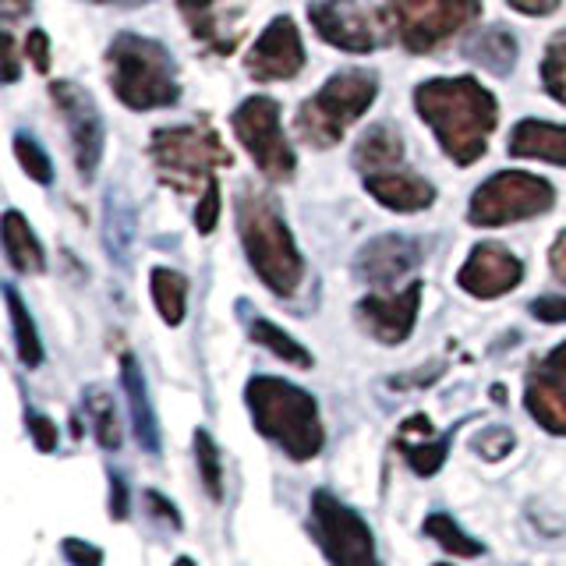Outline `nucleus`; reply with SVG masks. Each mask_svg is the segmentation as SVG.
Segmentation results:
<instances>
[{
  "instance_id": "nucleus-1",
  "label": "nucleus",
  "mask_w": 566,
  "mask_h": 566,
  "mask_svg": "<svg viewBox=\"0 0 566 566\" xmlns=\"http://www.w3.org/2000/svg\"><path fill=\"white\" fill-rule=\"evenodd\" d=\"M415 106L453 164L471 167L485 156L500 111H495V96L478 78L421 82L415 88Z\"/></svg>"
},
{
  "instance_id": "nucleus-2",
  "label": "nucleus",
  "mask_w": 566,
  "mask_h": 566,
  "mask_svg": "<svg viewBox=\"0 0 566 566\" xmlns=\"http://www.w3.org/2000/svg\"><path fill=\"white\" fill-rule=\"evenodd\" d=\"M244 403L252 411L255 429L276 442L291 460H315L323 453V418L308 389H301L276 376H255L244 386Z\"/></svg>"
},
{
  "instance_id": "nucleus-3",
  "label": "nucleus",
  "mask_w": 566,
  "mask_h": 566,
  "mask_svg": "<svg viewBox=\"0 0 566 566\" xmlns=\"http://www.w3.org/2000/svg\"><path fill=\"white\" fill-rule=\"evenodd\" d=\"M234 217H238L244 255L252 262V270L259 273V280L276 297H291L301 287L305 262H301V252L287 223L280 217V209L265 199V195L241 191L234 199Z\"/></svg>"
},
{
  "instance_id": "nucleus-4",
  "label": "nucleus",
  "mask_w": 566,
  "mask_h": 566,
  "mask_svg": "<svg viewBox=\"0 0 566 566\" xmlns=\"http://www.w3.org/2000/svg\"><path fill=\"white\" fill-rule=\"evenodd\" d=\"M111 61V88L128 111H156L181 99L177 64L170 50L135 32H120L106 50Z\"/></svg>"
},
{
  "instance_id": "nucleus-5",
  "label": "nucleus",
  "mask_w": 566,
  "mask_h": 566,
  "mask_svg": "<svg viewBox=\"0 0 566 566\" xmlns=\"http://www.w3.org/2000/svg\"><path fill=\"white\" fill-rule=\"evenodd\" d=\"M379 78L371 71L350 67L333 75L312 99L301 103L297 111V135L315 149H329L344 138L361 114H368V106L376 103Z\"/></svg>"
},
{
  "instance_id": "nucleus-6",
  "label": "nucleus",
  "mask_w": 566,
  "mask_h": 566,
  "mask_svg": "<svg viewBox=\"0 0 566 566\" xmlns=\"http://www.w3.org/2000/svg\"><path fill=\"white\" fill-rule=\"evenodd\" d=\"M149 153L159 177L177 191H199V185L212 181V170L234 164V156L209 124L159 128L149 142Z\"/></svg>"
},
{
  "instance_id": "nucleus-7",
  "label": "nucleus",
  "mask_w": 566,
  "mask_h": 566,
  "mask_svg": "<svg viewBox=\"0 0 566 566\" xmlns=\"http://www.w3.org/2000/svg\"><path fill=\"white\" fill-rule=\"evenodd\" d=\"M556 202L553 185L527 170H500L471 195L468 220L474 227H503L542 217Z\"/></svg>"
},
{
  "instance_id": "nucleus-8",
  "label": "nucleus",
  "mask_w": 566,
  "mask_h": 566,
  "mask_svg": "<svg viewBox=\"0 0 566 566\" xmlns=\"http://www.w3.org/2000/svg\"><path fill=\"white\" fill-rule=\"evenodd\" d=\"M312 527L315 542L326 553L329 566H382L376 553V535L358 510L336 500L333 492H312Z\"/></svg>"
},
{
  "instance_id": "nucleus-9",
  "label": "nucleus",
  "mask_w": 566,
  "mask_h": 566,
  "mask_svg": "<svg viewBox=\"0 0 566 566\" xmlns=\"http://www.w3.org/2000/svg\"><path fill=\"white\" fill-rule=\"evenodd\" d=\"M386 11L400 46L432 53L482 14V0H389Z\"/></svg>"
},
{
  "instance_id": "nucleus-10",
  "label": "nucleus",
  "mask_w": 566,
  "mask_h": 566,
  "mask_svg": "<svg viewBox=\"0 0 566 566\" xmlns=\"http://www.w3.org/2000/svg\"><path fill=\"white\" fill-rule=\"evenodd\" d=\"M230 128H234L238 142L252 153L259 170L270 177V181H287L294 174V149H291V142L283 138L276 99L270 96L244 99L234 111V117H230Z\"/></svg>"
},
{
  "instance_id": "nucleus-11",
  "label": "nucleus",
  "mask_w": 566,
  "mask_h": 566,
  "mask_svg": "<svg viewBox=\"0 0 566 566\" xmlns=\"http://www.w3.org/2000/svg\"><path fill=\"white\" fill-rule=\"evenodd\" d=\"M53 106L61 111L67 132H71V149H75V167L82 181H93L103 159V117L96 111L93 96L75 82H50Z\"/></svg>"
},
{
  "instance_id": "nucleus-12",
  "label": "nucleus",
  "mask_w": 566,
  "mask_h": 566,
  "mask_svg": "<svg viewBox=\"0 0 566 566\" xmlns=\"http://www.w3.org/2000/svg\"><path fill=\"white\" fill-rule=\"evenodd\" d=\"M252 4L255 0H177L191 35L202 40L212 53H234L248 29Z\"/></svg>"
},
{
  "instance_id": "nucleus-13",
  "label": "nucleus",
  "mask_w": 566,
  "mask_h": 566,
  "mask_svg": "<svg viewBox=\"0 0 566 566\" xmlns=\"http://www.w3.org/2000/svg\"><path fill=\"white\" fill-rule=\"evenodd\" d=\"M524 407L545 432L566 436V344L553 347L527 371Z\"/></svg>"
},
{
  "instance_id": "nucleus-14",
  "label": "nucleus",
  "mask_w": 566,
  "mask_h": 566,
  "mask_svg": "<svg viewBox=\"0 0 566 566\" xmlns=\"http://www.w3.org/2000/svg\"><path fill=\"white\" fill-rule=\"evenodd\" d=\"M244 67H248V75L259 82H280V78L301 75V67H305V46H301L297 25L287 14H280L265 25L255 46L248 50Z\"/></svg>"
},
{
  "instance_id": "nucleus-15",
  "label": "nucleus",
  "mask_w": 566,
  "mask_h": 566,
  "mask_svg": "<svg viewBox=\"0 0 566 566\" xmlns=\"http://www.w3.org/2000/svg\"><path fill=\"white\" fill-rule=\"evenodd\" d=\"M521 280H524V262L500 241L478 244L457 273L460 291H468L471 297H482V301L510 294Z\"/></svg>"
},
{
  "instance_id": "nucleus-16",
  "label": "nucleus",
  "mask_w": 566,
  "mask_h": 566,
  "mask_svg": "<svg viewBox=\"0 0 566 566\" xmlns=\"http://www.w3.org/2000/svg\"><path fill=\"white\" fill-rule=\"evenodd\" d=\"M308 18L315 32L336 50L347 53H371L379 46L376 22L371 14L358 4V0H318L308 8Z\"/></svg>"
},
{
  "instance_id": "nucleus-17",
  "label": "nucleus",
  "mask_w": 566,
  "mask_h": 566,
  "mask_svg": "<svg viewBox=\"0 0 566 566\" xmlns=\"http://www.w3.org/2000/svg\"><path fill=\"white\" fill-rule=\"evenodd\" d=\"M421 308V280H411L400 294H368L358 301L361 326L376 336L379 344L397 347L411 336Z\"/></svg>"
},
{
  "instance_id": "nucleus-18",
  "label": "nucleus",
  "mask_w": 566,
  "mask_h": 566,
  "mask_svg": "<svg viewBox=\"0 0 566 566\" xmlns=\"http://www.w3.org/2000/svg\"><path fill=\"white\" fill-rule=\"evenodd\" d=\"M421 259H424V244L418 238L382 234L361 248L358 259H354V270H358V276L368 280L371 287H397V280L415 273Z\"/></svg>"
},
{
  "instance_id": "nucleus-19",
  "label": "nucleus",
  "mask_w": 566,
  "mask_h": 566,
  "mask_svg": "<svg viewBox=\"0 0 566 566\" xmlns=\"http://www.w3.org/2000/svg\"><path fill=\"white\" fill-rule=\"evenodd\" d=\"M365 191L386 209H397V212H418L436 202V188L415 170H407L403 164L365 174Z\"/></svg>"
},
{
  "instance_id": "nucleus-20",
  "label": "nucleus",
  "mask_w": 566,
  "mask_h": 566,
  "mask_svg": "<svg viewBox=\"0 0 566 566\" xmlns=\"http://www.w3.org/2000/svg\"><path fill=\"white\" fill-rule=\"evenodd\" d=\"M120 386H124V394H128V411H132V429H135L138 447L156 457L159 447H164V439H159V421L149 400V386L135 361V354H124L120 358Z\"/></svg>"
},
{
  "instance_id": "nucleus-21",
  "label": "nucleus",
  "mask_w": 566,
  "mask_h": 566,
  "mask_svg": "<svg viewBox=\"0 0 566 566\" xmlns=\"http://www.w3.org/2000/svg\"><path fill=\"white\" fill-rule=\"evenodd\" d=\"M506 149L517 159H545V164L566 167V128L553 120L527 117L510 132Z\"/></svg>"
},
{
  "instance_id": "nucleus-22",
  "label": "nucleus",
  "mask_w": 566,
  "mask_h": 566,
  "mask_svg": "<svg viewBox=\"0 0 566 566\" xmlns=\"http://www.w3.org/2000/svg\"><path fill=\"white\" fill-rule=\"evenodd\" d=\"M4 252H8V262L18 273H43L46 270L43 244L18 209L4 212Z\"/></svg>"
},
{
  "instance_id": "nucleus-23",
  "label": "nucleus",
  "mask_w": 566,
  "mask_h": 566,
  "mask_svg": "<svg viewBox=\"0 0 566 566\" xmlns=\"http://www.w3.org/2000/svg\"><path fill=\"white\" fill-rule=\"evenodd\" d=\"M394 164H403L400 132L389 128V124L368 128L358 142V149H354V167H358L361 174H371V170H382V167H394Z\"/></svg>"
},
{
  "instance_id": "nucleus-24",
  "label": "nucleus",
  "mask_w": 566,
  "mask_h": 566,
  "mask_svg": "<svg viewBox=\"0 0 566 566\" xmlns=\"http://www.w3.org/2000/svg\"><path fill=\"white\" fill-rule=\"evenodd\" d=\"M149 291L156 301V312L167 326H181L185 323V308H188V280L177 270H164L156 265L149 273Z\"/></svg>"
},
{
  "instance_id": "nucleus-25",
  "label": "nucleus",
  "mask_w": 566,
  "mask_h": 566,
  "mask_svg": "<svg viewBox=\"0 0 566 566\" xmlns=\"http://www.w3.org/2000/svg\"><path fill=\"white\" fill-rule=\"evenodd\" d=\"M4 297H8V315H11L18 361H22L25 368H40L43 365V344H40V333H35V323H32V315L25 308V301L11 287V283L4 287Z\"/></svg>"
},
{
  "instance_id": "nucleus-26",
  "label": "nucleus",
  "mask_w": 566,
  "mask_h": 566,
  "mask_svg": "<svg viewBox=\"0 0 566 566\" xmlns=\"http://www.w3.org/2000/svg\"><path fill=\"white\" fill-rule=\"evenodd\" d=\"M421 531L429 535L439 548H447L450 556H457V559H478L485 553V545H482V538H471L464 527H460L450 513H442V510H436V513H429L424 517V524H421Z\"/></svg>"
},
{
  "instance_id": "nucleus-27",
  "label": "nucleus",
  "mask_w": 566,
  "mask_h": 566,
  "mask_svg": "<svg viewBox=\"0 0 566 566\" xmlns=\"http://www.w3.org/2000/svg\"><path fill=\"white\" fill-rule=\"evenodd\" d=\"M106 252L117 262H128V252H132V241H135V212H132V202L124 199L120 191H111L106 195Z\"/></svg>"
},
{
  "instance_id": "nucleus-28",
  "label": "nucleus",
  "mask_w": 566,
  "mask_h": 566,
  "mask_svg": "<svg viewBox=\"0 0 566 566\" xmlns=\"http://www.w3.org/2000/svg\"><path fill=\"white\" fill-rule=\"evenodd\" d=\"M468 53L474 64H482L485 71H492V75H510L513 64H517V40H513L506 29L495 25L478 35Z\"/></svg>"
},
{
  "instance_id": "nucleus-29",
  "label": "nucleus",
  "mask_w": 566,
  "mask_h": 566,
  "mask_svg": "<svg viewBox=\"0 0 566 566\" xmlns=\"http://www.w3.org/2000/svg\"><path fill=\"white\" fill-rule=\"evenodd\" d=\"M248 336L259 344V347H265L270 354H276L280 361H287V365H294V368H312V354L301 347L291 333H283L280 326H273L270 318H262V315H255L252 323H248Z\"/></svg>"
},
{
  "instance_id": "nucleus-30",
  "label": "nucleus",
  "mask_w": 566,
  "mask_h": 566,
  "mask_svg": "<svg viewBox=\"0 0 566 566\" xmlns=\"http://www.w3.org/2000/svg\"><path fill=\"white\" fill-rule=\"evenodd\" d=\"M453 436H457V424L450 432H442V436H421V442H407V439H400L397 442V450L403 453V460L411 464V471L418 474V478H432V474H439V468L447 464V453H450V442H453Z\"/></svg>"
},
{
  "instance_id": "nucleus-31",
  "label": "nucleus",
  "mask_w": 566,
  "mask_h": 566,
  "mask_svg": "<svg viewBox=\"0 0 566 566\" xmlns=\"http://www.w3.org/2000/svg\"><path fill=\"white\" fill-rule=\"evenodd\" d=\"M195 464H199V482L212 503L223 500V457L206 429L195 432Z\"/></svg>"
},
{
  "instance_id": "nucleus-32",
  "label": "nucleus",
  "mask_w": 566,
  "mask_h": 566,
  "mask_svg": "<svg viewBox=\"0 0 566 566\" xmlns=\"http://www.w3.org/2000/svg\"><path fill=\"white\" fill-rule=\"evenodd\" d=\"M88 415H93V429L103 450H117L120 447V424H117V411H114V400L103 394V389H88L85 397Z\"/></svg>"
},
{
  "instance_id": "nucleus-33",
  "label": "nucleus",
  "mask_w": 566,
  "mask_h": 566,
  "mask_svg": "<svg viewBox=\"0 0 566 566\" xmlns=\"http://www.w3.org/2000/svg\"><path fill=\"white\" fill-rule=\"evenodd\" d=\"M542 85L548 96L566 106V29L548 40L545 61H542Z\"/></svg>"
},
{
  "instance_id": "nucleus-34",
  "label": "nucleus",
  "mask_w": 566,
  "mask_h": 566,
  "mask_svg": "<svg viewBox=\"0 0 566 566\" xmlns=\"http://www.w3.org/2000/svg\"><path fill=\"white\" fill-rule=\"evenodd\" d=\"M14 156H18V164H22V170L32 177V181H40V185L53 181V164H50V156L43 153V146L35 138L14 135Z\"/></svg>"
},
{
  "instance_id": "nucleus-35",
  "label": "nucleus",
  "mask_w": 566,
  "mask_h": 566,
  "mask_svg": "<svg viewBox=\"0 0 566 566\" xmlns=\"http://www.w3.org/2000/svg\"><path fill=\"white\" fill-rule=\"evenodd\" d=\"M217 220H220V181L212 177L206 185L199 209H195V227H199V234H212V230H217Z\"/></svg>"
},
{
  "instance_id": "nucleus-36",
  "label": "nucleus",
  "mask_w": 566,
  "mask_h": 566,
  "mask_svg": "<svg viewBox=\"0 0 566 566\" xmlns=\"http://www.w3.org/2000/svg\"><path fill=\"white\" fill-rule=\"evenodd\" d=\"M25 429H29V436H32L35 450H40V453H53V450H57V424H53L46 415L29 411L25 415Z\"/></svg>"
},
{
  "instance_id": "nucleus-37",
  "label": "nucleus",
  "mask_w": 566,
  "mask_h": 566,
  "mask_svg": "<svg viewBox=\"0 0 566 566\" xmlns=\"http://www.w3.org/2000/svg\"><path fill=\"white\" fill-rule=\"evenodd\" d=\"M474 450L482 453L485 460H503L513 450V432L510 429H485L482 436L474 439Z\"/></svg>"
},
{
  "instance_id": "nucleus-38",
  "label": "nucleus",
  "mask_w": 566,
  "mask_h": 566,
  "mask_svg": "<svg viewBox=\"0 0 566 566\" xmlns=\"http://www.w3.org/2000/svg\"><path fill=\"white\" fill-rule=\"evenodd\" d=\"M61 553L71 566H103V548L88 545L82 538H64L61 542Z\"/></svg>"
},
{
  "instance_id": "nucleus-39",
  "label": "nucleus",
  "mask_w": 566,
  "mask_h": 566,
  "mask_svg": "<svg viewBox=\"0 0 566 566\" xmlns=\"http://www.w3.org/2000/svg\"><path fill=\"white\" fill-rule=\"evenodd\" d=\"M25 57H32L35 71H50V40H46V32L43 29H32L29 32V40H25Z\"/></svg>"
},
{
  "instance_id": "nucleus-40",
  "label": "nucleus",
  "mask_w": 566,
  "mask_h": 566,
  "mask_svg": "<svg viewBox=\"0 0 566 566\" xmlns=\"http://www.w3.org/2000/svg\"><path fill=\"white\" fill-rule=\"evenodd\" d=\"M531 315L542 323H566V297H538L531 301Z\"/></svg>"
},
{
  "instance_id": "nucleus-41",
  "label": "nucleus",
  "mask_w": 566,
  "mask_h": 566,
  "mask_svg": "<svg viewBox=\"0 0 566 566\" xmlns=\"http://www.w3.org/2000/svg\"><path fill=\"white\" fill-rule=\"evenodd\" d=\"M142 500H146V506H149V513L153 517H159V521H167L170 527H181V513H177V506L167 500V495H159V492H146L142 495Z\"/></svg>"
},
{
  "instance_id": "nucleus-42",
  "label": "nucleus",
  "mask_w": 566,
  "mask_h": 566,
  "mask_svg": "<svg viewBox=\"0 0 566 566\" xmlns=\"http://www.w3.org/2000/svg\"><path fill=\"white\" fill-rule=\"evenodd\" d=\"M128 485H124V478L111 471V521H124L128 517Z\"/></svg>"
},
{
  "instance_id": "nucleus-43",
  "label": "nucleus",
  "mask_w": 566,
  "mask_h": 566,
  "mask_svg": "<svg viewBox=\"0 0 566 566\" xmlns=\"http://www.w3.org/2000/svg\"><path fill=\"white\" fill-rule=\"evenodd\" d=\"M506 4L521 14H548L559 8V0H506Z\"/></svg>"
},
{
  "instance_id": "nucleus-44",
  "label": "nucleus",
  "mask_w": 566,
  "mask_h": 566,
  "mask_svg": "<svg viewBox=\"0 0 566 566\" xmlns=\"http://www.w3.org/2000/svg\"><path fill=\"white\" fill-rule=\"evenodd\" d=\"M548 265H553L556 280H559V283H566V230L556 238L553 252H548Z\"/></svg>"
},
{
  "instance_id": "nucleus-45",
  "label": "nucleus",
  "mask_w": 566,
  "mask_h": 566,
  "mask_svg": "<svg viewBox=\"0 0 566 566\" xmlns=\"http://www.w3.org/2000/svg\"><path fill=\"white\" fill-rule=\"evenodd\" d=\"M0 50H4V82H14L18 78V53H14V40L4 32V40H0Z\"/></svg>"
},
{
  "instance_id": "nucleus-46",
  "label": "nucleus",
  "mask_w": 566,
  "mask_h": 566,
  "mask_svg": "<svg viewBox=\"0 0 566 566\" xmlns=\"http://www.w3.org/2000/svg\"><path fill=\"white\" fill-rule=\"evenodd\" d=\"M29 8H32V0H0V14H4L8 22H14V18H22Z\"/></svg>"
},
{
  "instance_id": "nucleus-47",
  "label": "nucleus",
  "mask_w": 566,
  "mask_h": 566,
  "mask_svg": "<svg viewBox=\"0 0 566 566\" xmlns=\"http://www.w3.org/2000/svg\"><path fill=\"white\" fill-rule=\"evenodd\" d=\"M96 4H117V8H138V4H149V0H96Z\"/></svg>"
},
{
  "instance_id": "nucleus-48",
  "label": "nucleus",
  "mask_w": 566,
  "mask_h": 566,
  "mask_svg": "<svg viewBox=\"0 0 566 566\" xmlns=\"http://www.w3.org/2000/svg\"><path fill=\"white\" fill-rule=\"evenodd\" d=\"M174 566H195V563H191L188 556H177V559H174Z\"/></svg>"
},
{
  "instance_id": "nucleus-49",
  "label": "nucleus",
  "mask_w": 566,
  "mask_h": 566,
  "mask_svg": "<svg viewBox=\"0 0 566 566\" xmlns=\"http://www.w3.org/2000/svg\"><path fill=\"white\" fill-rule=\"evenodd\" d=\"M436 566H450V563H436Z\"/></svg>"
}]
</instances>
